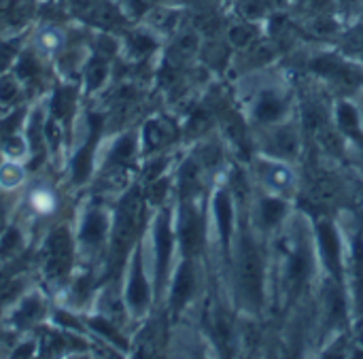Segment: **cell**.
<instances>
[{"label":"cell","mask_w":363,"mask_h":359,"mask_svg":"<svg viewBox=\"0 0 363 359\" xmlns=\"http://www.w3.org/2000/svg\"><path fill=\"white\" fill-rule=\"evenodd\" d=\"M140 211H143V200L136 192H130L115 211L113 223H111V249H113V260L123 258L128 247L134 241L138 221H140Z\"/></svg>","instance_id":"1"},{"label":"cell","mask_w":363,"mask_h":359,"mask_svg":"<svg viewBox=\"0 0 363 359\" xmlns=\"http://www.w3.org/2000/svg\"><path fill=\"white\" fill-rule=\"evenodd\" d=\"M238 283L245 300L251 306H259L264 296V264L262 255L251 238L242 241L240 247V262H238Z\"/></svg>","instance_id":"2"},{"label":"cell","mask_w":363,"mask_h":359,"mask_svg":"<svg viewBox=\"0 0 363 359\" xmlns=\"http://www.w3.org/2000/svg\"><path fill=\"white\" fill-rule=\"evenodd\" d=\"M74 241L66 226H57L45 241V275L51 281L64 279L72 268Z\"/></svg>","instance_id":"3"},{"label":"cell","mask_w":363,"mask_h":359,"mask_svg":"<svg viewBox=\"0 0 363 359\" xmlns=\"http://www.w3.org/2000/svg\"><path fill=\"white\" fill-rule=\"evenodd\" d=\"M111 234V217L100 206H87L81 215L77 241L83 249H100Z\"/></svg>","instance_id":"4"},{"label":"cell","mask_w":363,"mask_h":359,"mask_svg":"<svg viewBox=\"0 0 363 359\" xmlns=\"http://www.w3.org/2000/svg\"><path fill=\"white\" fill-rule=\"evenodd\" d=\"M149 300H151V289L145 277L143 258L140 251H134V258L130 262L128 283H125V304L134 315H143L149 306Z\"/></svg>","instance_id":"5"},{"label":"cell","mask_w":363,"mask_h":359,"mask_svg":"<svg viewBox=\"0 0 363 359\" xmlns=\"http://www.w3.org/2000/svg\"><path fill=\"white\" fill-rule=\"evenodd\" d=\"M172 226H170V215L160 213L153 226V251H155V272H157V283L166 279V272L170 268V258H172Z\"/></svg>","instance_id":"6"},{"label":"cell","mask_w":363,"mask_h":359,"mask_svg":"<svg viewBox=\"0 0 363 359\" xmlns=\"http://www.w3.org/2000/svg\"><path fill=\"white\" fill-rule=\"evenodd\" d=\"M202 234L204 230H202L200 215L191 206H183L179 215V241H181V249L185 255H191L200 249Z\"/></svg>","instance_id":"7"},{"label":"cell","mask_w":363,"mask_h":359,"mask_svg":"<svg viewBox=\"0 0 363 359\" xmlns=\"http://www.w3.org/2000/svg\"><path fill=\"white\" fill-rule=\"evenodd\" d=\"M317 236H319V249L321 255L325 260V266L330 268V272L334 277L340 275V264H342V249H340V236L336 232V228L330 221H321L317 228Z\"/></svg>","instance_id":"8"},{"label":"cell","mask_w":363,"mask_h":359,"mask_svg":"<svg viewBox=\"0 0 363 359\" xmlns=\"http://www.w3.org/2000/svg\"><path fill=\"white\" fill-rule=\"evenodd\" d=\"M196 292V270L189 262H183L174 275L172 289H170V306L174 311H181Z\"/></svg>","instance_id":"9"},{"label":"cell","mask_w":363,"mask_h":359,"mask_svg":"<svg viewBox=\"0 0 363 359\" xmlns=\"http://www.w3.org/2000/svg\"><path fill=\"white\" fill-rule=\"evenodd\" d=\"M311 66H313L315 72H321V74H325L328 79H334V81H338V83L355 85V83L359 81V72H357L353 66L345 64L342 60H338V57H334V55H321V57H317Z\"/></svg>","instance_id":"10"},{"label":"cell","mask_w":363,"mask_h":359,"mask_svg":"<svg viewBox=\"0 0 363 359\" xmlns=\"http://www.w3.org/2000/svg\"><path fill=\"white\" fill-rule=\"evenodd\" d=\"M43 315H45V300H43V296L36 294V292L26 294V296L15 304V311H13V326H15V328H30V326H34Z\"/></svg>","instance_id":"11"},{"label":"cell","mask_w":363,"mask_h":359,"mask_svg":"<svg viewBox=\"0 0 363 359\" xmlns=\"http://www.w3.org/2000/svg\"><path fill=\"white\" fill-rule=\"evenodd\" d=\"M15 72V77L21 81V83H36L40 79V74L45 72V66H43V60H40V53L36 51V47H23L11 68Z\"/></svg>","instance_id":"12"},{"label":"cell","mask_w":363,"mask_h":359,"mask_svg":"<svg viewBox=\"0 0 363 359\" xmlns=\"http://www.w3.org/2000/svg\"><path fill=\"white\" fill-rule=\"evenodd\" d=\"M134 155H136V134L119 136L106 153V160H104L106 170H121L134 160Z\"/></svg>","instance_id":"13"},{"label":"cell","mask_w":363,"mask_h":359,"mask_svg":"<svg viewBox=\"0 0 363 359\" xmlns=\"http://www.w3.org/2000/svg\"><path fill=\"white\" fill-rule=\"evenodd\" d=\"M123 45H125V51L130 53V57L140 60V57H147L149 53H153L160 43H157V34L149 28V30L128 32L123 38Z\"/></svg>","instance_id":"14"},{"label":"cell","mask_w":363,"mask_h":359,"mask_svg":"<svg viewBox=\"0 0 363 359\" xmlns=\"http://www.w3.org/2000/svg\"><path fill=\"white\" fill-rule=\"evenodd\" d=\"M74 102H77V89L70 85H62L51 94V98L47 102L49 115L55 117L57 121H64L66 117H72Z\"/></svg>","instance_id":"15"},{"label":"cell","mask_w":363,"mask_h":359,"mask_svg":"<svg viewBox=\"0 0 363 359\" xmlns=\"http://www.w3.org/2000/svg\"><path fill=\"white\" fill-rule=\"evenodd\" d=\"M285 111H287V104H285V100L279 96V94H274V92H264L259 98H257V102H255V117L259 119V121H264V123H270V121H279L283 115H285Z\"/></svg>","instance_id":"16"},{"label":"cell","mask_w":363,"mask_h":359,"mask_svg":"<svg viewBox=\"0 0 363 359\" xmlns=\"http://www.w3.org/2000/svg\"><path fill=\"white\" fill-rule=\"evenodd\" d=\"M83 79H85V89L89 94L100 89L108 79V57L94 53L83 66Z\"/></svg>","instance_id":"17"},{"label":"cell","mask_w":363,"mask_h":359,"mask_svg":"<svg viewBox=\"0 0 363 359\" xmlns=\"http://www.w3.org/2000/svg\"><path fill=\"white\" fill-rule=\"evenodd\" d=\"M172 134H174V128L168 119H151L143 130V143L147 149L155 151L164 147L166 143H170Z\"/></svg>","instance_id":"18"},{"label":"cell","mask_w":363,"mask_h":359,"mask_svg":"<svg viewBox=\"0 0 363 359\" xmlns=\"http://www.w3.org/2000/svg\"><path fill=\"white\" fill-rule=\"evenodd\" d=\"M215 219H217V228H219V234L221 238L228 243L230 241V234H232V223H234V211H232V200H230V194L225 189H219L215 194Z\"/></svg>","instance_id":"19"},{"label":"cell","mask_w":363,"mask_h":359,"mask_svg":"<svg viewBox=\"0 0 363 359\" xmlns=\"http://www.w3.org/2000/svg\"><path fill=\"white\" fill-rule=\"evenodd\" d=\"M298 149H300V140H298V134L291 128H283V130H279V132H274L270 136L268 151L272 155L294 158V155H298Z\"/></svg>","instance_id":"20"},{"label":"cell","mask_w":363,"mask_h":359,"mask_svg":"<svg viewBox=\"0 0 363 359\" xmlns=\"http://www.w3.org/2000/svg\"><path fill=\"white\" fill-rule=\"evenodd\" d=\"M36 51L43 55H57L64 47H66V32L55 28V26H47L36 34V43H34Z\"/></svg>","instance_id":"21"},{"label":"cell","mask_w":363,"mask_h":359,"mask_svg":"<svg viewBox=\"0 0 363 359\" xmlns=\"http://www.w3.org/2000/svg\"><path fill=\"white\" fill-rule=\"evenodd\" d=\"M87 328L94 334H98L100 338H104L106 343H113L115 347H119L123 351L128 349V343L121 336V332L117 330V324H113V321H108L104 317H91V319H87Z\"/></svg>","instance_id":"22"},{"label":"cell","mask_w":363,"mask_h":359,"mask_svg":"<svg viewBox=\"0 0 363 359\" xmlns=\"http://www.w3.org/2000/svg\"><path fill=\"white\" fill-rule=\"evenodd\" d=\"M23 249V234L19 226H6L0 232V260H11Z\"/></svg>","instance_id":"23"},{"label":"cell","mask_w":363,"mask_h":359,"mask_svg":"<svg viewBox=\"0 0 363 359\" xmlns=\"http://www.w3.org/2000/svg\"><path fill=\"white\" fill-rule=\"evenodd\" d=\"M255 38H257V26L249 19L236 21L228 30V40L238 49H247Z\"/></svg>","instance_id":"24"},{"label":"cell","mask_w":363,"mask_h":359,"mask_svg":"<svg viewBox=\"0 0 363 359\" xmlns=\"http://www.w3.org/2000/svg\"><path fill=\"white\" fill-rule=\"evenodd\" d=\"M0 151H2V155H4V160L21 162V160H26V158L30 155V145H28L26 136L11 132V134H6V136L2 138Z\"/></svg>","instance_id":"25"},{"label":"cell","mask_w":363,"mask_h":359,"mask_svg":"<svg viewBox=\"0 0 363 359\" xmlns=\"http://www.w3.org/2000/svg\"><path fill=\"white\" fill-rule=\"evenodd\" d=\"M21 89H23V83L15 77L13 70L2 72L0 74V106L17 104V100L21 98Z\"/></svg>","instance_id":"26"},{"label":"cell","mask_w":363,"mask_h":359,"mask_svg":"<svg viewBox=\"0 0 363 359\" xmlns=\"http://www.w3.org/2000/svg\"><path fill=\"white\" fill-rule=\"evenodd\" d=\"M336 119H338V126L340 130L347 134V136H353V138H362V132H359V113L353 104L349 102H342L338 106V113H336Z\"/></svg>","instance_id":"27"},{"label":"cell","mask_w":363,"mask_h":359,"mask_svg":"<svg viewBox=\"0 0 363 359\" xmlns=\"http://www.w3.org/2000/svg\"><path fill=\"white\" fill-rule=\"evenodd\" d=\"M23 181H26V172L19 162L6 160L0 164V189H4V192L17 189Z\"/></svg>","instance_id":"28"},{"label":"cell","mask_w":363,"mask_h":359,"mask_svg":"<svg viewBox=\"0 0 363 359\" xmlns=\"http://www.w3.org/2000/svg\"><path fill=\"white\" fill-rule=\"evenodd\" d=\"M311 258L306 251H296L287 266V277L294 285H302L311 277Z\"/></svg>","instance_id":"29"},{"label":"cell","mask_w":363,"mask_h":359,"mask_svg":"<svg viewBox=\"0 0 363 359\" xmlns=\"http://www.w3.org/2000/svg\"><path fill=\"white\" fill-rule=\"evenodd\" d=\"M198 47H200L198 32H191V30H189V32H181V34L177 36L174 45H172V53H170V57H172V60L183 62V60L191 57V55L198 51Z\"/></svg>","instance_id":"30"},{"label":"cell","mask_w":363,"mask_h":359,"mask_svg":"<svg viewBox=\"0 0 363 359\" xmlns=\"http://www.w3.org/2000/svg\"><path fill=\"white\" fill-rule=\"evenodd\" d=\"M287 213V206L283 200H277V198H266L262 204H259V219L266 228H272L277 226Z\"/></svg>","instance_id":"31"},{"label":"cell","mask_w":363,"mask_h":359,"mask_svg":"<svg viewBox=\"0 0 363 359\" xmlns=\"http://www.w3.org/2000/svg\"><path fill=\"white\" fill-rule=\"evenodd\" d=\"M21 43L11 38V40H0V74L2 72H9L21 51Z\"/></svg>","instance_id":"32"},{"label":"cell","mask_w":363,"mask_h":359,"mask_svg":"<svg viewBox=\"0 0 363 359\" xmlns=\"http://www.w3.org/2000/svg\"><path fill=\"white\" fill-rule=\"evenodd\" d=\"M179 179H181V189H183V194H189V192H194V189L200 185V170H198V166L194 164V160H189V162L183 164Z\"/></svg>","instance_id":"33"},{"label":"cell","mask_w":363,"mask_h":359,"mask_svg":"<svg viewBox=\"0 0 363 359\" xmlns=\"http://www.w3.org/2000/svg\"><path fill=\"white\" fill-rule=\"evenodd\" d=\"M30 206L32 211L45 215V213H51L53 206H55V200H53V194L49 189H34L32 196H30Z\"/></svg>","instance_id":"34"},{"label":"cell","mask_w":363,"mask_h":359,"mask_svg":"<svg viewBox=\"0 0 363 359\" xmlns=\"http://www.w3.org/2000/svg\"><path fill=\"white\" fill-rule=\"evenodd\" d=\"M311 30L319 36H328V34H334L336 32V21L328 15H317L313 21H311Z\"/></svg>","instance_id":"35"},{"label":"cell","mask_w":363,"mask_h":359,"mask_svg":"<svg viewBox=\"0 0 363 359\" xmlns=\"http://www.w3.org/2000/svg\"><path fill=\"white\" fill-rule=\"evenodd\" d=\"M266 177H268V183L272 185V187H285V185H289V181H291V175L285 170V168H281V166H270L268 170H266Z\"/></svg>","instance_id":"36"},{"label":"cell","mask_w":363,"mask_h":359,"mask_svg":"<svg viewBox=\"0 0 363 359\" xmlns=\"http://www.w3.org/2000/svg\"><path fill=\"white\" fill-rule=\"evenodd\" d=\"M166 192H168V181H166V179H155V181H151V187H149V202H151V204H162Z\"/></svg>","instance_id":"37"},{"label":"cell","mask_w":363,"mask_h":359,"mask_svg":"<svg viewBox=\"0 0 363 359\" xmlns=\"http://www.w3.org/2000/svg\"><path fill=\"white\" fill-rule=\"evenodd\" d=\"M53 321H55L60 328H64L66 332H81V330H83V326H77L79 321H77L70 313H64V311H57V313L53 315Z\"/></svg>","instance_id":"38"},{"label":"cell","mask_w":363,"mask_h":359,"mask_svg":"<svg viewBox=\"0 0 363 359\" xmlns=\"http://www.w3.org/2000/svg\"><path fill=\"white\" fill-rule=\"evenodd\" d=\"M300 4H302L306 11H311V13H315V15H321V13L328 11V6L332 4V0H300Z\"/></svg>","instance_id":"39"},{"label":"cell","mask_w":363,"mask_h":359,"mask_svg":"<svg viewBox=\"0 0 363 359\" xmlns=\"http://www.w3.org/2000/svg\"><path fill=\"white\" fill-rule=\"evenodd\" d=\"M349 47H351L355 53H359V55L363 57V28H359V30H353V32H351Z\"/></svg>","instance_id":"40"},{"label":"cell","mask_w":363,"mask_h":359,"mask_svg":"<svg viewBox=\"0 0 363 359\" xmlns=\"http://www.w3.org/2000/svg\"><path fill=\"white\" fill-rule=\"evenodd\" d=\"M32 353H34V343L32 341L17 347V349H13V358H26V355H32Z\"/></svg>","instance_id":"41"},{"label":"cell","mask_w":363,"mask_h":359,"mask_svg":"<svg viewBox=\"0 0 363 359\" xmlns=\"http://www.w3.org/2000/svg\"><path fill=\"white\" fill-rule=\"evenodd\" d=\"M151 4H168V2H172V0H149Z\"/></svg>","instance_id":"42"},{"label":"cell","mask_w":363,"mask_h":359,"mask_svg":"<svg viewBox=\"0 0 363 359\" xmlns=\"http://www.w3.org/2000/svg\"><path fill=\"white\" fill-rule=\"evenodd\" d=\"M0 6H2V0H0Z\"/></svg>","instance_id":"43"}]
</instances>
